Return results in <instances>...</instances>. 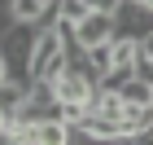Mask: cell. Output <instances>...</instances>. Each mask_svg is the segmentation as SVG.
I'll list each match as a JSON object with an SVG mask.
<instances>
[{"label": "cell", "instance_id": "277c9868", "mask_svg": "<svg viewBox=\"0 0 153 145\" xmlns=\"http://www.w3.org/2000/svg\"><path fill=\"white\" fill-rule=\"evenodd\" d=\"M35 145H74V128H70V123H61L57 114H53V119H44V123H39Z\"/></svg>", "mask_w": 153, "mask_h": 145}, {"label": "cell", "instance_id": "9c48e42d", "mask_svg": "<svg viewBox=\"0 0 153 145\" xmlns=\"http://www.w3.org/2000/svg\"><path fill=\"white\" fill-rule=\"evenodd\" d=\"M144 5H149V9H153V0H144Z\"/></svg>", "mask_w": 153, "mask_h": 145}, {"label": "cell", "instance_id": "5b68a950", "mask_svg": "<svg viewBox=\"0 0 153 145\" xmlns=\"http://www.w3.org/2000/svg\"><path fill=\"white\" fill-rule=\"evenodd\" d=\"M88 66H92L96 84H105V75L114 71V40H109V44H96V48H88Z\"/></svg>", "mask_w": 153, "mask_h": 145}, {"label": "cell", "instance_id": "3957f363", "mask_svg": "<svg viewBox=\"0 0 153 145\" xmlns=\"http://www.w3.org/2000/svg\"><path fill=\"white\" fill-rule=\"evenodd\" d=\"M74 40H79L83 48H96V44H109V40H118V18L105 9H92L83 22H74Z\"/></svg>", "mask_w": 153, "mask_h": 145}, {"label": "cell", "instance_id": "7a4b0ae2", "mask_svg": "<svg viewBox=\"0 0 153 145\" xmlns=\"http://www.w3.org/2000/svg\"><path fill=\"white\" fill-rule=\"evenodd\" d=\"M70 71V48L57 31H44L39 35V48H35V62H31V79L35 84H57L61 75Z\"/></svg>", "mask_w": 153, "mask_h": 145}, {"label": "cell", "instance_id": "52a82bcc", "mask_svg": "<svg viewBox=\"0 0 153 145\" xmlns=\"http://www.w3.org/2000/svg\"><path fill=\"white\" fill-rule=\"evenodd\" d=\"M57 5H61V18H66V22H83V18L92 13L83 0H57Z\"/></svg>", "mask_w": 153, "mask_h": 145}, {"label": "cell", "instance_id": "8992f818", "mask_svg": "<svg viewBox=\"0 0 153 145\" xmlns=\"http://www.w3.org/2000/svg\"><path fill=\"white\" fill-rule=\"evenodd\" d=\"M44 9H48L44 0H13V5H9L4 13H9V22H35V26H39Z\"/></svg>", "mask_w": 153, "mask_h": 145}, {"label": "cell", "instance_id": "ba28073f", "mask_svg": "<svg viewBox=\"0 0 153 145\" xmlns=\"http://www.w3.org/2000/svg\"><path fill=\"white\" fill-rule=\"evenodd\" d=\"M140 48H144V57H153V31H149V35L140 40Z\"/></svg>", "mask_w": 153, "mask_h": 145}, {"label": "cell", "instance_id": "6da1fadb", "mask_svg": "<svg viewBox=\"0 0 153 145\" xmlns=\"http://www.w3.org/2000/svg\"><path fill=\"white\" fill-rule=\"evenodd\" d=\"M39 31L35 22H9L4 26V53H0V79H31V62L39 48Z\"/></svg>", "mask_w": 153, "mask_h": 145}]
</instances>
